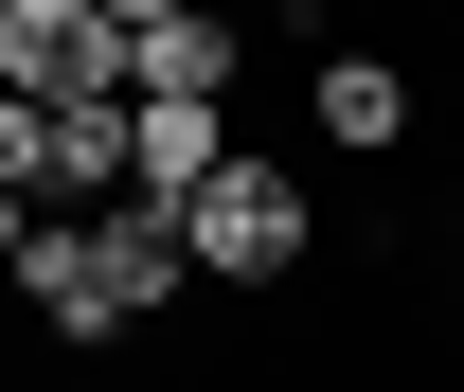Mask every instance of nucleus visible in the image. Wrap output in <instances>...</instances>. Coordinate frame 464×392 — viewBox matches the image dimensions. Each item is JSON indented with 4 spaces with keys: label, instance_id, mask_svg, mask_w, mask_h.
I'll list each match as a JSON object with an SVG mask.
<instances>
[{
    "label": "nucleus",
    "instance_id": "f257e3e1",
    "mask_svg": "<svg viewBox=\"0 0 464 392\" xmlns=\"http://www.w3.org/2000/svg\"><path fill=\"white\" fill-rule=\"evenodd\" d=\"M0 285H18L54 339H143L197 268H179V215H161V196H125V215H36Z\"/></svg>",
    "mask_w": 464,
    "mask_h": 392
},
{
    "label": "nucleus",
    "instance_id": "f03ea898",
    "mask_svg": "<svg viewBox=\"0 0 464 392\" xmlns=\"http://www.w3.org/2000/svg\"><path fill=\"white\" fill-rule=\"evenodd\" d=\"M304 250H322V196H304L286 161H215L197 196H179V268L197 285H286Z\"/></svg>",
    "mask_w": 464,
    "mask_h": 392
},
{
    "label": "nucleus",
    "instance_id": "7ed1b4c3",
    "mask_svg": "<svg viewBox=\"0 0 464 392\" xmlns=\"http://www.w3.org/2000/svg\"><path fill=\"white\" fill-rule=\"evenodd\" d=\"M108 90L125 108H215L232 90V18H197V0H108Z\"/></svg>",
    "mask_w": 464,
    "mask_h": 392
},
{
    "label": "nucleus",
    "instance_id": "20e7f679",
    "mask_svg": "<svg viewBox=\"0 0 464 392\" xmlns=\"http://www.w3.org/2000/svg\"><path fill=\"white\" fill-rule=\"evenodd\" d=\"M0 90L18 108H90L108 90V0H0Z\"/></svg>",
    "mask_w": 464,
    "mask_h": 392
},
{
    "label": "nucleus",
    "instance_id": "39448f33",
    "mask_svg": "<svg viewBox=\"0 0 464 392\" xmlns=\"http://www.w3.org/2000/svg\"><path fill=\"white\" fill-rule=\"evenodd\" d=\"M304 125H322L340 161H393V143H411V72L393 54H322V72H304Z\"/></svg>",
    "mask_w": 464,
    "mask_h": 392
},
{
    "label": "nucleus",
    "instance_id": "423d86ee",
    "mask_svg": "<svg viewBox=\"0 0 464 392\" xmlns=\"http://www.w3.org/2000/svg\"><path fill=\"white\" fill-rule=\"evenodd\" d=\"M36 143H54V125H36L18 90H0V196H36Z\"/></svg>",
    "mask_w": 464,
    "mask_h": 392
},
{
    "label": "nucleus",
    "instance_id": "0eeeda50",
    "mask_svg": "<svg viewBox=\"0 0 464 392\" xmlns=\"http://www.w3.org/2000/svg\"><path fill=\"white\" fill-rule=\"evenodd\" d=\"M18 232H36V196H0V268H18Z\"/></svg>",
    "mask_w": 464,
    "mask_h": 392
}]
</instances>
